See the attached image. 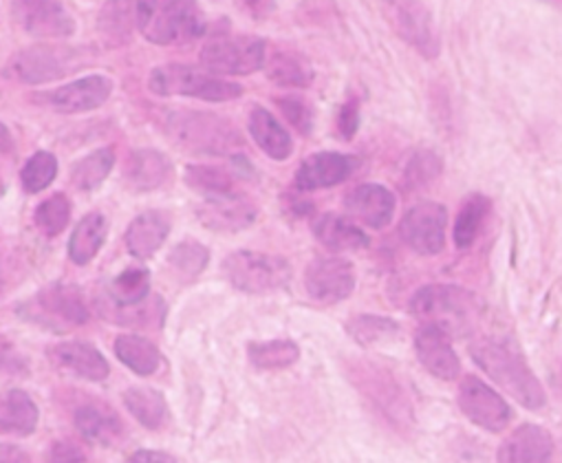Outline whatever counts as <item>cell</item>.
<instances>
[{
    "instance_id": "obj_32",
    "label": "cell",
    "mask_w": 562,
    "mask_h": 463,
    "mask_svg": "<svg viewBox=\"0 0 562 463\" xmlns=\"http://www.w3.org/2000/svg\"><path fill=\"white\" fill-rule=\"evenodd\" d=\"M487 210H490V201L483 194H472L463 201L452 227V239L459 250H465L476 241L481 225L487 216Z\"/></svg>"
},
{
    "instance_id": "obj_49",
    "label": "cell",
    "mask_w": 562,
    "mask_h": 463,
    "mask_svg": "<svg viewBox=\"0 0 562 463\" xmlns=\"http://www.w3.org/2000/svg\"><path fill=\"white\" fill-rule=\"evenodd\" d=\"M12 364V351L5 342H0V369H5Z\"/></svg>"
},
{
    "instance_id": "obj_21",
    "label": "cell",
    "mask_w": 562,
    "mask_h": 463,
    "mask_svg": "<svg viewBox=\"0 0 562 463\" xmlns=\"http://www.w3.org/2000/svg\"><path fill=\"white\" fill-rule=\"evenodd\" d=\"M65 52L54 47H34L21 52L12 60V71L16 78H21L27 84H43L58 80L67 74Z\"/></svg>"
},
{
    "instance_id": "obj_37",
    "label": "cell",
    "mask_w": 562,
    "mask_h": 463,
    "mask_svg": "<svg viewBox=\"0 0 562 463\" xmlns=\"http://www.w3.org/2000/svg\"><path fill=\"white\" fill-rule=\"evenodd\" d=\"M347 331L358 345L371 347L395 338L400 334V325L384 316H358L347 323Z\"/></svg>"
},
{
    "instance_id": "obj_46",
    "label": "cell",
    "mask_w": 562,
    "mask_h": 463,
    "mask_svg": "<svg viewBox=\"0 0 562 463\" xmlns=\"http://www.w3.org/2000/svg\"><path fill=\"white\" fill-rule=\"evenodd\" d=\"M126 463H177V459L159 450H137L126 459Z\"/></svg>"
},
{
    "instance_id": "obj_12",
    "label": "cell",
    "mask_w": 562,
    "mask_h": 463,
    "mask_svg": "<svg viewBox=\"0 0 562 463\" xmlns=\"http://www.w3.org/2000/svg\"><path fill=\"white\" fill-rule=\"evenodd\" d=\"M305 287L314 301L336 305L349 298L356 290L353 266L336 257L316 259L305 272Z\"/></svg>"
},
{
    "instance_id": "obj_29",
    "label": "cell",
    "mask_w": 562,
    "mask_h": 463,
    "mask_svg": "<svg viewBox=\"0 0 562 463\" xmlns=\"http://www.w3.org/2000/svg\"><path fill=\"white\" fill-rule=\"evenodd\" d=\"M106 218L98 212L85 216L78 227L74 229L69 241V257L76 266H87L95 259V255L102 250L106 241Z\"/></svg>"
},
{
    "instance_id": "obj_7",
    "label": "cell",
    "mask_w": 562,
    "mask_h": 463,
    "mask_svg": "<svg viewBox=\"0 0 562 463\" xmlns=\"http://www.w3.org/2000/svg\"><path fill=\"white\" fill-rule=\"evenodd\" d=\"M223 274L245 294H271L292 281V266L273 255L240 250L223 261Z\"/></svg>"
},
{
    "instance_id": "obj_1",
    "label": "cell",
    "mask_w": 562,
    "mask_h": 463,
    "mask_svg": "<svg viewBox=\"0 0 562 463\" xmlns=\"http://www.w3.org/2000/svg\"><path fill=\"white\" fill-rule=\"evenodd\" d=\"M474 362L518 404L529 410H538L547 404V395L520 349L512 338L485 336L470 347Z\"/></svg>"
},
{
    "instance_id": "obj_38",
    "label": "cell",
    "mask_w": 562,
    "mask_h": 463,
    "mask_svg": "<svg viewBox=\"0 0 562 463\" xmlns=\"http://www.w3.org/2000/svg\"><path fill=\"white\" fill-rule=\"evenodd\" d=\"M210 261V252L205 246L196 241H183L168 255V266L186 281L199 276Z\"/></svg>"
},
{
    "instance_id": "obj_40",
    "label": "cell",
    "mask_w": 562,
    "mask_h": 463,
    "mask_svg": "<svg viewBox=\"0 0 562 463\" xmlns=\"http://www.w3.org/2000/svg\"><path fill=\"white\" fill-rule=\"evenodd\" d=\"M69 216H71V201L63 192L49 196L36 207V223L49 237L60 235V232L69 225Z\"/></svg>"
},
{
    "instance_id": "obj_25",
    "label": "cell",
    "mask_w": 562,
    "mask_h": 463,
    "mask_svg": "<svg viewBox=\"0 0 562 463\" xmlns=\"http://www.w3.org/2000/svg\"><path fill=\"white\" fill-rule=\"evenodd\" d=\"M273 84L285 89H305L314 82V69L305 56L292 49H273L267 52L265 67Z\"/></svg>"
},
{
    "instance_id": "obj_4",
    "label": "cell",
    "mask_w": 562,
    "mask_h": 463,
    "mask_svg": "<svg viewBox=\"0 0 562 463\" xmlns=\"http://www.w3.org/2000/svg\"><path fill=\"white\" fill-rule=\"evenodd\" d=\"M166 133L183 150L201 155H232L243 146L240 133L227 120L212 113H172L166 120Z\"/></svg>"
},
{
    "instance_id": "obj_2",
    "label": "cell",
    "mask_w": 562,
    "mask_h": 463,
    "mask_svg": "<svg viewBox=\"0 0 562 463\" xmlns=\"http://www.w3.org/2000/svg\"><path fill=\"white\" fill-rule=\"evenodd\" d=\"M135 21L153 45H186L205 34V19L196 0H137Z\"/></svg>"
},
{
    "instance_id": "obj_39",
    "label": "cell",
    "mask_w": 562,
    "mask_h": 463,
    "mask_svg": "<svg viewBox=\"0 0 562 463\" xmlns=\"http://www.w3.org/2000/svg\"><path fill=\"white\" fill-rule=\"evenodd\" d=\"M56 174H58V159L52 153L41 150L30 157V161L25 163V168L21 172V179H23V185L27 192L38 194L54 183Z\"/></svg>"
},
{
    "instance_id": "obj_27",
    "label": "cell",
    "mask_w": 562,
    "mask_h": 463,
    "mask_svg": "<svg viewBox=\"0 0 562 463\" xmlns=\"http://www.w3.org/2000/svg\"><path fill=\"white\" fill-rule=\"evenodd\" d=\"M76 426L87 441H93L100 445H113L124 432V426L117 413L102 404H87L78 408Z\"/></svg>"
},
{
    "instance_id": "obj_33",
    "label": "cell",
    "mask_w": 562,
    "mask_h": 463,
    "mask_svg": "<svg viewBox=\"0 0 562 463\" xmlns=\"http://www.w3.org/2000/svg\"><path fill=\"white\" fill-rule=\"evenodd\" d=\"M249 362L262 371L288 369L299 362L301 349L292 340H269V342H251L247 349Z\"/></svg>"
},
{
    "instance_id": "obj_19",
    "label": "cell",
    "mask_w": 562,
    "mask_h": 463,
    "mask_svg": "<svg viewBox=\"0 0 562 463\" xmlns=\"http://www.w3.org/2000/svg\"><path fill=\"white\" fill-rule=\"evenodd\" d=\"M113 93V82L106 76H89L76 80L52 95V106L60 113H87L100 109Z\"/></svg>"
},
{
    "instance_id": "obj_36",
    "label": "cell",
    "mask_w": 562,
    "mask_h": 463,
    "mask_svg": "<svg viewBox=\"0 0 562 463\" xmlns=\"http://www.w3.org/2000/svg\"><path fill=\"white\" fill-rule=\"evenodd\" d=\"M186 183L192 190L201 192L203 196L236 192L234 177L227 170L218 168V166H188L186 168Z\"/></svg>"
},
{
    "instance_id": "obj_44",
    "label": "cell",
    "mask_w": 562,
    "mask_h": 463,
    "mask_svg": "<svg viewBox=\"0 0 562 463\" xmlns=\"http://www.w3.org/2000/svg\"><path fill=\"white\" fill-rule=\"evenodd\" d=\"M338 126H340L342 137H347V139H351V137L358 133V126H360V102H358L356 98L349 100V102L342 106Z\"/></svg>"
},
{
    "instance_id": "obj_11",
    "label": "cell",
    "mask_w": 562,
    "mask_h": 463,
    "mask_svg": "<svg viewBox=\"0 0 562 463\" xmlns=\"http://www.w3.org/2000/svg\"><path fill=\"white\" fill-rule=\"evenodd\" d=\"M459 408L472 424L490 432L503 430L512 419V408L507 402L494 388L472 375L459 386Z\"/></svg>"
},
{
    "instance_id": "obj_30",
    "label": "cell",
    "mask_w": 562,
    "mask_h": 463,
    "mask_svg": "<svg viewBox=\"0 0 562 463\" xmlns=\"http://www.w3.org/2000/svg\"><path fill=\"white\" fill-rule=\"evenodd\" d=\"M115 353L137 375H150L161 364L159 349L142 336H120L115 340Z\"/></svg>"
},
{
    "instance_id": "obj_24",
    "label": "cell",
    "mask_w": 562,
    "mask_h": 463,
    "mask_svg": "<svg viewBox=\"0 0 562 463\" xmlns=\"http://www.w3.org/2000/svg\"><path fill=\"white\" fill-rule=\"evenodd\" d=\"M170 235V218L164 212L150 210L139 214L126 232V248L137 259L153 257Z\"/></svg>"
},
{
    "instance_id": "obj_28",
    "label": "cell",
    "mask_w": 562,
    "mask_h": 463,
    "mask_svg": "<svg viewBox=\"0 0 562 463\" xmlns=\"http://www.w3.org/2000/svg\"><path fill=\"white\" fill-rule=\"evenodd\" d=\"M38 426V406L21 391L12 388L0 395V430L10 434H32Z\"/></svg>"
},
{
    "instance_id": "obj_20",
    "label": "cell",
    "mask_w": 562,
    "mask_h": 463,
    "mask_svg": "<svg viewBox=\"0 0 562 463\" xmlns=\"http://www.w3.org/2000/svg\"><path fill=\"white\" fill-rule=\"evenodd\" d=\"M316 239L334 252H358L369 248L367 232L351 218L336 212L321 214L314 221Z\"/></svg>"
},
{
    "instance_id": "obj_45",
    "label": "cell",
    "mask_w": 562,
    "mask_h": 463,
    "mask_svg": "<svg viewBox=\"0 0 562 463\" xmlns=\"http://www.w3.org/2000/svg\"><path fill=\"white\" fill-rule=\"evenodd\" d=\"M238 5L243 8L245 14H249L254 21H265L273 8L276 0H238Z\"/></svg>"
},
{
    "instance_id": "obj_17",
    "label": "cell",
    "mask_w": 562,
    "mask_h": 463,
    "mask_svg": "<svg viewBox=\"0 0 562 463\" xmlns=\"http://www.w3.org/2000/svg\"><path fill=\"white\" fill-rule=\"evenodd\" d=\"M415 351L419 362L439 380H457L461 373L459 355L450 345V336L435 325H422L415 336Z\"/></svg>"
},
{
    "instance_id": "obj_34",
    "label": "cell",
    "mask_w": 562,
    "mask_h": 463,
    "mask_svg": "<svg viewBox=\"0 0 562 463\" xmlns=\"http://www.w3.org/2000/svg\"><path fill=\"white\" fill-rule=\"evenodd\" d=\"M148 292H150V274L148 270H142V268L126 270L111 283V290H109L111 301L117 307L142 305L148 298Z\"/></svg>"
},
{
    "instance_id": "obj_9",
    "label": "cell",
    "mask_w": 562,
    "mask_h": 463,
    "mask_svg": "<svg viewBox=\"0 0 562 463\" xmlns=\"http://www.w3.org/2000/svg\"><path fill=\"white\" fill-rule=\"evenodd\" d=\"M446 207L437 201H422L404 214L400 223V237L413 252L435 257L446 248Z\"/></svg>"
},
{
    "instance_id": "obj_18",
    "label": "cell",
    "mask_w": 562,
    "mask_h": 463,
    "mask_svg": "<svg viewBox=\"0 0 562 463\" xmlns=\"http://www.w3.org/2000/svg\"><path fill=\"white\" fill-rule=\"evenodd\" d=\"M553 439L533 424L518 426L498 448V463H551Z\"/></svg>"
},
{
    "instance_id": "obj_16",
    "label": "cell",
    "mask_w": 562,
    "mask_h": 463,
    "mask_svg": "<svg viewBox=\"0 0 562 463\" xmlns=\"http://www.w3.org/2000/svg\"><path fill=\"white\" fill-rule=\"evenodd\" d=\"M356 170V159L342 153H316L296 170L294 185L303 192L325 190L345 183Z\"/></svg>"
},
{
    "instance_id": "obj_47",
    "label": "cell",
    "mask_w": 562,
    "mask_h": 463,
    "mask_svg": "<svg viewBox=\"0 0 562 463\" xmlns=\"http://www.w3.org/2000/svg\"><path fill=\"white\" fill-rule=\"evenodd\" d=\"M0 463H32L30 454L12 443H0Z\"/></svg>"
},
{
    "instance_id": "obj_5",
    "label": "cell",
    "mask_w": 562,
    "mask_h": 463,
    "mask_svg": "<svg viewBox=\"0 0 562 463\" xmlns=\"http://www.w3.org/2000/svg\"><path fill=\"white\" fill-rule=\"evenodd\" d=\"M153 93L172 98H196L205 102H229L243 95V87L229 80H223L210 71H199L188 65H164L153 69L148 78Z\"/></svg>"
},
{
    "instance_id": "obj_42",
    "label": "cell",
    "mask_w": 562,
    "mask_h": 463,
    "mask_svg": "<svg viewBox=\"0 0 562 463\" xmlns=\"http://www.w3.org/2000/svg\"><path fill=\"white\" fill-rule=\"evenodd\" d=\"M439 172H441V159L430 150H419L408 161V168H406L404 177H406L408 185L422 188V185L430 183L432 179H437Z\"/></svg>"
},
{
    "instance_id": "obj_13",
    "label": "cell",
    "mask_w": 562,
    "mask_h": 463,
    "mask_svg": "<svg viewBox=\"0 0 562 463\" xmlns=\"http://www.w3.org/2000/svg\"><path fill=\"white\" fill-rule=\"evenodd\" d=\"M16 21L36 38H67L76 32L74 16L60 0H16Z\"/></svg>"
},
{
    "instance_id": "obj_6",
    "label": "cell",
    "mask_w": 562,
    "mask_h": 463,
    "mask_svg": "<svg viewBox=\"0 0 562 463\" xmlns=\"http://www.w3.org/2000/svg\"><path fill=\"white\" fill-rule=\"evenodd\" d=\"M267 45L249 34H214L201 47V67L214 76H249L265 67Z\"/></svg>"
},
{
    "instance_id": "obj_8",
    "label": "cell",
    "mask_w": 562,
    "mask_h": 463,
    "mask_svg": "<svg viewBox=\"0 0 562 463\" xmlns=\"http://www.w3.org/2000/svg\"><path fill=\"white\" fill-rule=\"evenodd\" d=\"M380 5L391 30L413 52L426 60H435L441 54L435 16L424 0H380Z\"/></svg>"
},
{
    "instance_id": "obj_14",
    "label": "cell",
    "mask_w": 562,
    "mask_h": 463,
    "mask_svg": "<svg viewBox=\"0 0 562 463\" xmlns=\"http://www.w3.org/2000/svg\"><path fill=\"white\" fill-rule=\"evenodd\" d=\"M196 216L205 227L214 232H240L256 221L258 210L240 192H227L205 196L196 207Z\"/></svg>"
},
{
    "instance_id": "obj_48",
    "label": "cell",
    "mask_w": 562,
    "mask_h": 463,
    "mask_svg": "<svg viewBox=\"0 0 562 463\" xmlns=\"http://www.w3.org/2000/svg\"><path fill=\"white\" fill-rule=\"evenodd\" d=\"M14 148V142H12V133L8 131V126L0 122V150L8 153Z\"/></svg>"
},
{
    "instance_id": "obj_35",
    "label": "cell",
    "mask_w": 562,
    "mask_h": 463,
    "mask_svg": "<svg viewBox=\"0 0 562 463\" xmlns=\"http://www.w3.org/2000/svg\"><path fill=\"white\" fill-rule=\"evenodd\" d=\"M113 163H115L113 148H100V150L91 153L89 157H85L82 161L76 163L74 174H71L74 185L80 190L98 188L113 170Z\"/></svg>"
},
{
    "instance_id": "obj_31",
    "label": "cell",
    "mask_w": 562,
    "mask_h": 463,
    "mask_svg": "<svg viewBox=\"0 0 562 463\" xmlns=\"http://www.w3.org/2000/svg\"><path fill=\"white\" fill-rule=\"evenodd\" d=\"M124 404L128 408V413L144 424L146 428H159L166 421L168 415V406L166 399L159 391L148 388V386H133L126 391L124 395Z\"/></svg>"
},
{
    "instance_id": "obj_22",
    "label": "cell",
    "mask_w": 562,
    "mask_h": 463,
    "mask_svg": "<svg viewBox=\"0 0 562 463\" xmlns=\"http://www.w3.org/2000/svg\"><path fill=\"white\" fill-rule=\"evenodd\" d=\"M49 353H52V360L60 369H65L78 377H85L91 382H102L109 377V371H111L109 362L93 345L63 342V345H56Z\"/></svg>"
},
{
    "instance_id": "obj_15",
    "label": "cell",
    "mask_w": 562,
    "mask_h": 463,
    "mask_svg": "<svg viewBox=\"0 0 562 463\" xmlns=\"http://www.w3.org/2000/svg\"><path fill=\"white\" fill-rule=\"evenodd\" d=\"M397 199L380 183H362L345 196V210L349 216L371 229H384L395 216Z\"/></svg>"
},
{
    "instance_id": "obj_43",
    "label": "cell",
    "mask_w": 562,
    "mask_h": 463,
    "mask_svg": "<svg viewBox=\"0 0 562 463\" xmlns=\"http://www.w3.org/2000/svg\"><path fill=\"white\" fill-rule=\"evenodd\" d=\"M49 459H52V463H85L87 454H85V450L78 443L60 439V441H56L52 445Z\"/></svg>"
},
{
    "instance_id": "obj_23",
    "label": "cell",
    "mask_w": 562,
    "mask_h": 463,
    "mask_svg": "<svg viewBox=\"0 0 562 463\" xmlns=\"http://www.w3.org/2000/svg\"><path fill=\"white\" fill-rule=\"evenodd\" d=\"M249 135L256 146L273 161H285L294 153V142L288 128L280 124L267 109L254 106L249 113Z\"/></svg>"
},
{
    "instance_id": "obj_26",
    "label": "cell",
    "mask_w": 562,
    "mask_h": 463,
    "mask_svg": "<svg viewBox=\"0 0 562 463\" xmlns=\"http://www.w3.org/2000/svg\"><path fill=\"white\" fill-rule=\"evenodd\" d=\"M172 174L170 159L157 150H135L126 166V181L133 190L146 192L164 185Z\"/></svg>"
},
{
    "instance_id": "obj_10",
    "label": "cell",
    "mask_w": 562,
    "mask_h": 463,
    "mask_svg": "<svg viewBox=\"0 0 562 463\" xmlns=\"http://www.w3.org/2000/svg\"><path fill=\"white\" fill-rule=\"evenodd\" d=\"M32 320H38L54 329H71L89 323V307L78 287L71 285H49L32 303Z\"/></svg>"
},
{
    "instance_id": "obj_41",
    "label": "cell",
    "mask_w": 562,
    "mask_h": 463,
    "mask_svg": "<svg viewBox=\"0 0 562 463\" xmlns=\"http://www.w3.org/2000/svg\"><path fill=\"white\" fill-rule=\"evenodd\" d=\"M276 104L280 113L285 115V120L301 133V135H312L314 131V111L312 106L299 98V95H283L276 98Z\"/></svg>"
},
{
    "instance_id": "obj_3",
    "label": "cell",
    "mask_w": 562,
    "mask_h": 463,
    "mask_svg": "<svg viewBox=\"0 0 562 463\" xmlns=\"http://www.w3.org/2000/svg\"><path fill=\"white\" fill-rule=\"evenodd\" d=\"M411 312L424 325H435L448 336H468L476 329L483 305L463 287L428 285L413 296Z\"/></svg>"
}]
</instances>
